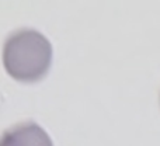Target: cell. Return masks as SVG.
<instances>
[{
    "label": "cell",
    "mask_w": 160,
    "mask_h": 146,
    "mask_svg": "<svg viewBox=\"0 0 160 146\" xmlns=\"http://www.w3.org/2000/svg\"><path fill=\"white\" fill-rule=\"evenodd\" d=\"M3 62L13 79L22 83L38 82L51 66L52 47L38 31L18 30L6 41Z\"/></svg>",
    "instance_id": "obj_1"
}]
</instances>
